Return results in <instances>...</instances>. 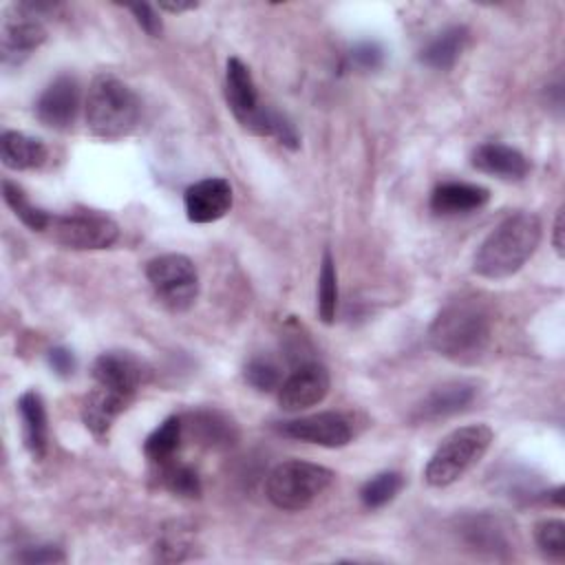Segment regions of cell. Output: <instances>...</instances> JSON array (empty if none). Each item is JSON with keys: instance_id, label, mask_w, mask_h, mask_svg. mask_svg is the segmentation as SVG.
I'll return each instance as SVG.
<instances>
[{"instance_id": "5b68a950", "label": "cell", "mask_w": 565, "mask_h": 565, "mask_svg": "<svg viewBox=\"0 0 565 565\" xmlns=\"http://www.w3.org/2000/svg\"><path fill=\"white\" fill-rule=\"evenodd\" d=\"M333 481V472L324 466L289 459L278 463L265 483L267 499L289 512H298L309 508Z\"/></svg>"}, {"instance_id": "f1b7e54d", "label": "cell", "mask_w": 565, "mask_h": 565, "mask_svg": "<svg viewBox=\"0 0 565 565\" xmlns=\"http://www.w3.org/2000/svg\"><path fill=\"white\" fill-rule=\"evenodd\" d=\"M245 382L256 388L258 393H271L282 384V373L276 360L269 355H256L252 358L243 369Z\"/></svg>"}, {"instance_id": "8992f818", "label": "cell", "mask_w": 565, "mask_h": 565, "mask_svg": "<svg viewBox=\"0 0 565 565\" xmlns=\"http://www.w3.org/2000/svg\"><path fill=\"white\" fill-rule=\"evenodd\" d=\"M146 278L154 296L170 311H185L199 296V274L183 254H161L146 265Z\"/></svg>"}, {"instance_id": "d4e9b609", "label": "cell", "mask_w": 565, "mask_h": 565, "mask_svg": "<svg viewBox=\"0 0 565 565\" xmlns=\"http://www.w3.org/2000/svg\"><path fill=\"white\" fill-rule=\"evenodd\" d=\"M461 534L470 547H475L479 552H490L492 556H497L499 550L508 547L503 530L490 516L466 519V523L461 525Z\"/></svg>"}, {"instance_id": "44dd1931", "label": "cell", "mask_w": 565, "mask_h": 565, "mask_svg": "<svg viewBox=\"0 0 565 565\" xmlns=\"http://www.w3.org/2000/svg\"><path fill=\"white\" fill-rule=\"evenodd\" d=\"M468 42V29L461 24L448 26L444 31H439L419 53V60L435 68V71H448L455 66V62L459 60L463 46Z\"/></svg>"}, {"instance_id": "52a82bcc", "label": "cell", "mask_w": 565, "mask_h": 565, "mask_svg": "<svg viewBox=\"0 0 565 565\" xmlns=\"http://www.w3.org/2000/svg\"><path fill=\"white\" fill-rule=\"evenodd\" d=\"M49 232L68 249H106L119 238V225L102 212H66L51 218Z\"/></svg>"}, {"instance_id": "e0dca14e", "label": "cell", "mask_w": 565, "mask_h": 565, "mask_svg": "<svg viewBox=\"0 0 565 565\" xmlns=\"http://www.w3.org/2000/svg\"><path fill=\"white\" fill-rule=\"evenodd\" d=\"M472 166L483 174H492L508 181H519L530 172V161L521 150L497 141L481 143L472 152Z\"/></svg>"}, {"instance_id": "277c9868", "label": "cell", "mask_w": 565, "mask_h": 565, "mask_svg": "<svg viewBox=\"0 0 565 565\" xmlns=\"http://www.w3.org/2000/svg\"><path fill=\"white\" fill-rule=\"evenodd\" d=\"M492 430L486 424L455 428L430 455L424 479L433 488H446L463 477L490 448Z\"/></svg>"}, {"instance_id": "d590c367", "label": "cell", "mask_w": 565, "mask_h": 565, "mask_svg": "<svg viewBox=\"0 0 565 565\" xmlns=\"http://www.w3.org/2000/svg\"><path fill=\"white\" fill-rule=\"evenodd\" d=\"M199 4L196 2H161L159 4V9H163V11H170V13H181V11H192V9H196Z\"/></svg>"}, {"instance_id": "2e32d148", "label": "cell", "mask_w": 565, "mask_h": 565, "mask_svg": "<svg viewBox=\"0 0 565 565\" xmlns=\"http://www.w3.org/2000/svg\"><path fill=\"white\" fill-rule=\"evenodd\" d=\"M490 201V192L483 185L466 181H446L430 192V210L441 216L466 214L481 210Z\"/></svg>"}, {"instance_id": "6da1fadb", "label": "cell", "mask_w": 565, "mask_h": 565, "mask_svg": "<svg viewBox=\"0 0 565 565\" xmlns=\"http://www.w3.org/2000/svg\"><path fill=\"white\" fill-rule=\"evenodd\" d=\"M428 342L450 362L475 364L492 342V313L477 298L450 300L430 322Z\"/></svg>"}, {"instance_id": "ba28073f", "label": "cell", "mask_w": 565, "mask_h": 565, "mask_svg": "<svg viewBox=\"0 0 565 565\" xmlns=\"http://www.w3.org/2000/svg\"><path fill=\"white\" fill-rule=\"evenodd\" d=\"M331 386V377L324 364L302 362L278 386V404L294 413L320 404Z\"/></svg>"}, {"instance_id": "d6986e66", "label": "cell", "mask_w": 565, "mask_h": 565, "mask_svg": "<svg viewBox=\"0 0 565 565\" xmlns=\"http://www.w3.org/2000/svg\"><path fill=\"white\" fill-rule=\"evenodd\" d=\"M18 413L22 419V439L31 457L42 459L49 446V419L46 406L38 391H26L18 399Z\"/></svg>"}, {"instance_id": "9a60e30c", "label": "cell", "mask_w": 565, "mask_h": 565, "mask_svg": "<svg viewBox=\"0 0 565 565\" xmlns=\"http://www.w3.org/2000/svg\"><path fill=\"white\" fill-rule=\"evenodd\" d=\"M130 402L132 397L97 384L82 402V422L97 439H104Z\"/></svg>"}, {"instance_id": "5bb4252c", "label": "cell", "mask_w": 565, "mask_h": 565, "mask_svg": "<svg viewBox=\"0 0 565 565\" xmlns=\"http://www.w3.org/2000/svg\"><path fill=\"white\" fill-rule=\"evenodd\" d=\"M18 13L20 15L7 18L2 24V62L7 66L20 64L46 40V31L35 15L22 9H18Z\"/></svg>"}, {"instance_id": "7a4b0ae2", "label": "cell", "mask_w": 565, "mask_h": 565, "mask_svg": "<svg viewBox=\"0 0 565 565\" xmlns=\"http://www.w3.org/2000/svg\"><path fill=\"white\" fill-rule=\"evenodd\" d=\"M541 243V221L532 212L505 216L479 245L472 269L475 274L501 280L516 274Z\"/></svg>"}, {"instance_id": "7402d4cb", "label": "cell", "mask_w": 565, "mask_h": 565, "mask_svg": "<svg viewBox=\"0 0 565 565\" xmlns=\"http://www.w3.org/2000/svg\"><path fill=\"white\" fill-rule=\"evenodd\" d=\"M185 426L207 448H227L236 441V426L218 411H196Z\"/></svg>"}, {"instance_id": "603a6c76", "label": "cell", "mask_w": 565, "mask_h": 565, "mask_svg": "<svg viewBox=\"0 0 565 565\" xmlns=\"http://www.w3.org/2000/svg\"><path fill=\"white\" fill-rule=\"evenodd\" d=\"M183 437V422L177 415L166 417L143 441V452L152 463H163L174 459V452L181 446Z\"/></svg>"}, {"instance_id": "83f0119b", "label": "cell", "mask_w": 565, "mask_h": 565, "mask_svg": "<svg viewBox=\"0 0 565 565\" xmlns=\"http://www.w3.org/2000/svg\"><path fill=\"white\" fill-rule=\"evenodd\" d=\"M404 486V477L395 470H384L377 472L375 477H371L362 488H360V501L364 503V508L369 510H377L384 508L386 503H391L399 490Z\"/></svg>"}, {"instance_id": "cb8c5ba5", "label": "cell", "mask_w": 565, "mask_h": 565, "mask_svg": "<svg viewBox=\"0 0 565 565\" xmlns=\"http://www.w3.org/2000/svg\"><path fill=\"white\" fill-rule=\"evenodd\" d=\"M157 466H159L157 479H159L161 488H166L172 494L185 497V499L201 497V479L192 466L174 461V459H168Z\"/></svg>"}, {"instance_id": "30bf717a", "label": "cell", "mask_w": 565, "mask_h": 565, "mask_svg": "<svg viewBox=\"0 0 565 565\" xmlns=\"http://www.w3.org/2000/svg\"><path fill=\"white\" fill-rule=\"evenodd\" d=\"M477 384L472 380H448L433 386L413 408V422H439L466 411L477 397Z\"/></svg>"}, {"instance_id": "4fadbf2b", "label": "cell", "mask_w": 565, "mask_h": 565, "mask_svg": "<svg viewBox=\"0 0 565 565\" xmlns=\"http://www.w3.org/2000/svg\"><path fill=\"white\" fill-rule=\"evenodd\" d=\"M185 216L192 223H214L232 207V185L223 177H207L192 183L183 194Z\"/></svg>"}, {"instance_id": "e575fe53", "label": "cell", "mask_w": 565, "mask_h": 565, "mask_svg": "<svg viewBox=\"0 0 565 565\" xmlns=\"http://www.w3.org/2000/svg\"><path fill=\"white\" fill-rule=\"evenodd\" d=\"M563 207H558L556 216H554V227H552V245L556 249L558 256H563Z\"/></svg>"}, {"instance_id": "484cf974", "label": "cell", "mask_w": 565, "mask_h": 565, "mask_svg": "<svg viewBox=\"0 0 565 565\" xmlns=\"http://www.w3.org/2000/svg\"><path fill=\"white\" fill-rule=\"evenodd\" d=\"M2 196H4V203L13 210V214H15L29 230H33V232H44V230H49L53 216L46 214L42 207L33 205V203L29 201V196L24 194V190H22L18 183L4 179V181H2Z\"/></svg>"}, {"instance_id": "d6a6232c", "label": "cell", "mask_w": 565, "mask_h": 565, "mask_svg": "<svg viewBox=\"0 0 565 565\" xmlns=\"http://www.w3.org/2000/svg\"><path fill=\"white\" fill-rule=\"evenodd\" d=\"M128 11L135 15L137 24H139L150 38H159V35H161L163 24H161V18L157 15V11H154L152 4H130Z\"/></svg>"}, {"instance_id": "3957f363", "label": "cell", "mask_w": 565, "mask_h": 565, "mask_svg": "<svg viewBox=\"0 0 565 565\" xmlns=\"http://www.w3.org/2000/svg\"><path fill=\"white\" fill-rule=\"evenodd\" d=\"M141 117L137 93L110 73H102L90 82L86 95L88 130L106 141L130 135Z\"/></svg>"}, {"instance_id": "8fae6325", "label": "cell", "mask_w": 565, "mask_h": 565, "mask_svg": "<svg viewBox=\"0 0 565 565\" xmlns=\"http://www.w3.org/2000/svg\"><path fill=\"white\" fill-rule=\"evenodd\" d=\"M93 377L99 386L124 393L135 399L137 391L148 377L146 364L126 351H106L99 353L93 362Z\"/></svg>"}, {"instance_id": "4316f807", "label": "cell", "mask_w": 565, "mask_h": 565, "mask_svg": "<svg viewBox=\"0 0 565 565\" xmlns=\"http://www.w3.org/2000/svg\"><path fill=\"white\" fill-rule=\"evenodd\" d=\"M338 311V271L335 260L329 249L322 254L320 263V276H318V316L324 324H331L335 320Z\"/></svg>"}, {"instance_id": "836d02e7", "label": "cell", "mask_w": 565, "mask_h": 565, "mask_svg": "<svg viewBox=\"0 0 565 565\" xmlns=\"http://www.w3.org/2000/svg\"><path fill=\"white\" fill-rule=\"evenodd\" d=\"M46 358H49V366H51L60 377L73 375L77 362H75V355H73L71 349H66V347H53V349L46 353Z\"/></svg>"}, {"instance_id": "1f68e13d", "label": "cell", "mask_w": 565, "mask_h": 565, "mask_svg": "<svg viewBox=\"0 0 565 565\" xmlns=\"http://www.w3.org/2000/svg\"><path fill=\"white\" fill-rule=\"evenodd\" d=\"M15 561L29 563V565H40V563H64L66 554L57 545H33L15 554Z\"/></svg>"}, {"instance_id": "4dcf8cb0", "label": "cell", "mask_w": 565, "mask_h": 565, "mask_svg": "<svg viewBox=\"0 0 565 565\" xmlns=\"http://www.w3.org/2000/svg\"><path fill=\"white\" fill-rule=\"evenodd\" d=\"M351 62L362 71H377L384 64V49L375 40H362L351 49Z\"/></svg>"}, {"instance_id": "ac0fdd59", "label": "cell", "mask_w": 565, "mask_h": 565, "mask_svg": "<svg viewBox=\"0 0 565 565\" xmlns=\"http://www.w3.org/2000/svg\"><path fill=\"white\" fill-rule=\"evenodd\" d=\"M225 99L238 124L243 126L263 104L258 99V90L249 68L238 60L230 57L225 68Z\"/></svg>"}, {"instance_id": "9c48e42d", "label": "cell", "mask_w": 565, "mask_h": 565, "mask_svg": "<svg viewBox=\"0 0 565 565\" xmlns=\"http://www.w3.org/2000/svg\"><path fill=\"white\" fill-rule=\"evenodd\" d=\"M278 430L285 437L307 441V444H316V446H324V448L347 446L353 437L351 422L344 415L333 413V411L282 422L278 426Z\"/></svg>"}, {"instance_id": "ffe728a7", "label": "cell", "mask_w": 565, "mask_h": 565, "mask_svg": "<svg viewBox=\"0 0 565 565\" xmlns=\"http://www.w3.org/2000/svg\"><path fill=\"white\" fill-rule=\"evenodd\" d=\"M49 157L46 146L24 132L7 130L0 137V159L9 170H35Z\"/></svg>"}, {"instance_id": "f546056e", "label": "cell", "mask_w": 565, "mask_h": 565, "mask_svg": "<svg viewBox=\"0 0 565 565\" xmlns=\"http://www.w3.org/2000/svg\"><path fill=\"white\" fill-rule=\"evenodd\" d=\"M534 541L547 558L552 561L565 558V523L561 519H545L536 523Z\"/></svg>"}, {"instance_id": "7c38bea8", "label": "cell", "mask_w": 565, "mask_h": 565, "mask_svg": "<svg viewBox=\"0 0 565 565\" xmlns=\"http://www.w3.org/2000/svg\"><path fill=\"white\" fill-rule=\"evenodd\" d=\"M79 110V82L73 75H57L38 97V119L55 130L73 126Z\"/></svg>"}]
</instances>
